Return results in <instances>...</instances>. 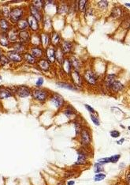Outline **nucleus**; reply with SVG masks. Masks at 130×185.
Masks as SVG:
<instances>
[{"label": "nucleus", "mask_w": 130, "mask_h": 185, "mask_svg": "<svg viewBox=\"0 0 130 185\" xmlns=\"http://www.w3.org/2000/svg\"><path fill=\"white\" fill-rule=\"evenodd\" d=\"M25 15V11L23 6H15L11 9L8 18L11 22L17 24L20 20L24 18Z\"/></svg>", "instance_id": "nucleus-1"}, {"label": "nucleus", "mask_w": 130, "mask_h": 185, "mask_svg": "<svg viewBox=\"0 0 130 185\" xmlns=\"http://www.w3.org/2000/svg\"><path fill=\"white\" fill-rule=\"evenodd\" d=\"M79 140L83 148L87 149L90 146L92 142L91 131L85 126H83L81 133L79 135Z\"/></svg>", "instance_id": "nucleus-2"}, {"label": "nucleus", "mask_w": 130, "mask_h": 185, "mask_svg": "<svg viewBox=\"0 0 130 185\" xmlns=\"http://www.w3.org/2000/svg\"><path fill=\"white\" fill-rule=\"evenodd\" d=\"M31 96L33 99L41 103H44L50 97V92L44 89H33L32 90Z\"/></svg>", "instance_id": "nucleus-3"}, {"label": "nucleus", "mask_w": 130, "mask_h": 185, "mask_svg": "<svg viewBox=\"0 0 130 185\" xmlns=\"http://www.w3.org/2000/svg\"><path fill=\"white\" fill-rule=\"evenodd\" d=\"M49 99L51 104L54 108H58V109L62 108L66 104L64 98L62 97V96H61L58 94H52L51 95H50Z\"/></svg>", "instance_id": "nucleus-4"}, {"label": "nucleus", "mask_w": 130, "mask_h": 185, "mask_svg": "<svg viewBox=\"0 0 130 185\" xmlns=\"http://www.w3.org/2000/svg\"><path fill=\"white\" fill-rule=\"evenodd\" d=\"M84 78H85V81H86L88 85H91V86H95L97 85V82L99 81V78L92 70H86L84 74Z\"/></svg>", "instance_id": "nucleus-5"}, {"label": "nucleus", "mask_w": 130, "mask_h": 185, "mask_svg": "<svg viewBox=\"0 0 130 185\" xmlns=\"http://www.w3.org/2000/svg\"><path fill=\"white\" fill-rule=\"evenodd\" d=\"M71 80H72V84L74 85L76 89H80L83 86V78L80 72L77 71H72L70 73Z\"/></svg>", "instance_id": "nucleus-6"}, {"label": "nucleus", "mask_w": 130, "mask_h": 185, "mask_svg": "<svg viewBox=\"0 0 130 185\" xmlns=\"http://www.w3.org/2000/svg\"><path fill=\"white\" fill-rule=\"evenodd\" d=\"M32 90L27 85H17L15 87V94L21 98L29 97L31 96Z\"/></svg>", "instance_id": "nucleus-7"}, {"label": "nucleus", "mask_w": 130, "mask_h": 185, "mask_svg": "<svg viewBox=\"0 0 130 185\" xmlns=\"http://www.w3.org/2000/svg\"><path fill=\"white\" fill-rule=\"evenodd\" d=\"M15 94V89L12 90L11 88L0 86V100H6L14 97Z\"/></svg>", "instance_id": "nucleus-8"}, {"label": "nucleus", "mask_w": 130, "mask_h": 185, "mask_svg": "<svg viewBox=\"0 0 130 185\" xmlns=\"http://www.w3.org/2000/svg\"><path fill=\"white\" fill-rule=\"evenodd\" d=\"M45 55H46V59L48 62L52 64L56 62L55 60V48L54 46L50 45L47 48H45Z\"/></svg>", "instance_id": "nucleus-9"}, {"label": "nucleus", "mask_w": 130, "mask_h": 185, "mask_svg": "<svg viewBox=\"0 0 130 185\" xmlns=\"http://www.w3.org/2000/svg\"><path fill=\"white\" fill-rule=\"evenodd\" d=\"M88 161V154H87V150L85 148L81 149L77 152V159L75 164L78 165H83L85 164Z\"/></svg>", "instance_id": "nucleus-10"}, {"label": "nucleus", "mask_w": 130, "mask_h": 185, "mask_svg": "<svg viewBox=\"0 0 130 185\" xmlns=\"http://www.w3.org/2000/svg\"><path fill=\"white\" fill-rule=\"evenodd\" d=\"M29 53L32 55V56H34L36 59H42V57L43 56L44 54V49H43L42 47H40V45L36 46L32 45L29 49Z\"/></svg>", "instance_id": "nucleus-11"}, {"label": "nucleus", "mask_w": 130, "mask_h": 185, "mask_svg": "<svg viewBox=\"0 0 130 185\" xmlns=\"http://www.w3.org/2000/svg\"><path fill=\"white\" fill-rule=\"evenodd\" d=\"M59 47L63 52V53L67 55L72 53L73 49V44L72 42L70 40H63L61 41Z\"/></svg>", "instance_id": "nucleus-12"}, {"label": "nucleus", "mask_w": 130, "mask_h": 185, "mask_svg": "<svg viewBox=\"0 0 130 185\" xmlns=\"http://www.w3.org/2000/svg\"><path fill=\"white\" fill-rule=\"evenodd\" d=\"M26 20H27L28 22V26H29V28L31 29L32 31L33 32L39 31V21H38L35 18H33L32 15L29 14L27 17V18H26Z\"/></svg>", "instance_id": "nucleus-13"}, {"label": "nucleus", "mask_w": 130, "mask_h": 185, "mask_svg": "<svg viewBox=\"0 0 130 185\" xmlns=\"http://www.w3.org/2000/svg\"><path fill=\"white\" fill-rule=\"evenodd\" d=\"M62 112L64 116H66L68 119H73L76 116V111L72 105L70 104H66L63 108H62Z\"/></svg>", "instance_id": "nucleus-14"}, {"label": "nucleus", "mask_w": 130, "mask_h": 185, "mask_svg": "<svg viewBox=\"0 0 130 185\" xmlns=\"http://www.w3.org/2000/svg\"><path fill=\"white\" fill-rule=\"evenodd\" d=\"M29 12H30V15H32L33 18H35L39 22L43 21V16L41 11H39V9L36 8L35 6H33L32 3L29 5Z\"/></svg>", "instance_id": "nucleus-15"}, {"label": "nucleus", "mask_w": 130, "mask_h": 185, "mask_svg": "<svg viewBox=\"0 0 130 185\" xmlns=\"http://www.w3.org/2000/svg\"><path fill=\"white\" fill-rule=\"evenodd\" d=\"M7 58L9 59V60L12 61L14 62H20L23 60V57L22 55L18 53V52H15L14 50L9 51L7 52Z\"/></svg>", "instance_id": "nucleus-16"}, {"label": "nucleus", "mask_w": 130, "mask_h": 185, "mask_svg": "<svg viewBox=\"0 0 130 185\" xmlns=\"http://www.w3.org/2000/svg\"><path fill=\"white\" fill-rule=\"evenodd\" d=\"M18 30L17 29L16 27H11L10 29L6 34H7V37H8L9 41L11 44H13V43H15V42L17 41L18 40Z\"/></svg>", "instance_id": "nucleus-17"}, {"label": "nucleus", "mask_w": 130, "mask_h": 185, "mask_svg": "<svg viewBox=\"0 0 130 185\" xmlns=\"http://www.w3.org/2000/svg\"><path fill=\"white\" fill-rule=\"evenodd\" d=\"M18 40H20V42H21L23 44H29V42L31 41V35H30V33H29L28 30L19 31Z\"/></svg>", "instance_id": "nucleus-18"}, {"label": "nucleus", "mask_w": 130, "mask_h": 185, "mask_svg": "<svg viewBox=\"0 0 130 185\" xmlns=\"http://www.w3.org/2000/svg\"><path fill=\"white\" fill-rule=\"evenodd\" d=\"M40 44L43 48H47L51 45V35L48 33H43L39 35Z\"/></svg>", "instance_id": "nucleus-19"}, {"label": "nucleus", "mask_w": 130, "mask_h": 185, "mask_svg": "<svg viewBox=\"0 0 130 185\" xmlns=\"http://www.w3.org/2000/svg\"><path fill=\"white\" fill-rule=\"evenodd\" d=\"M38 67L44 72H48L51 69V63L45 59H40L36 62Z\"/></svg>", "instance_id": "nucleus-20"}, {"label": "nucleus", "mask_w": 130, "mask_h": 185, "mask_svg": "<svg viewBox=\"0 0 130 185\" xmlns=\"http://www.w3.org/2000/svg\"><path fill=\"white\" fill-rule=\"evenodd\" d=\"M69 59H70V62L71 63L72 68L74 69V71H79L81 70V67H82V63H81V61L80 59L77 58L75 56H72Z\"/></svg>", "instance_id": "nucleus-21"}, {"label": "nucleus", "mask_w": 130, "mask_h": 185, "mask_svg": "<svg viewBox=\"0 0 130 185\" xmlns=\"http://www.w3.org/2000/svg\"><path fill=\"white\" fill-rule=\"evenodd\" d=\"M125 85L122 84V82H121L118 80H115V81L112 83L111 86H110V90L114 94H118L119 92H122V90H124Z\"/></svg>", "instance_id": "nucleus-22"}, {"label": "nucleus", "mask_w": 130, "mask_h": 185, "mask_svg": "<svg viewBox=\"0 0 130 185\" xmlns=\"http://www.w3.org/2000/svg\"><path fill=\"white\" fill-rule=\"evenodd\" d=\"M61 67H62L63 73H65L67 75H70L71 71H72V66H71V63L70 62L69 58H65L64 61L61 64Z\"/></svg>", "instance_id": "nucleus-23"}, {"label": "nucleus", "mask_w": 130, "mask_h": 185, "mask_svg": "<svg viewBox=\"0 0 130 185\" xmlns=\"http://www.w3.org/2000/svg\"><path fill=\"white\" fill-rule=\"evenodd\" d=\"M12 48L13 50L15 52H18L20 54H24L25 52H26V46L25 44H23L21 42H15L12 44Z\"/></svg>", "instance_id": "nucleus-24"}, {"label": "nucleus", "mask_w": 130, "mask_h": 185, "mask_svg": "<svg viewBox=\"0 0 130 185\" xmlns=\"http://www.w3.org/2000/svg\"><path fill=\"white\" fill-rule=\"evenodd\" d=\"M61 41H62V39L59 34L56 32H53L51 35V45L54 46V48L59 47Z\"/></svg>", "instance_id": "nucleus-25"}, {"label": "nucleus", "mask_w": 130, "mask_h": 185, "mask_svg": "<svg viewBox=\"0 0 130 185\" xmlns=\"http://www.w3.org/2000/svg\"><path fill=\"white\" fill-rule=\"evenodd\" d=\"M11 28V24L4 18H0V30L2 31V33H7Z\"/></svg>", "instance_id": "nucleus-26"}, {"label": "nucleus", "mask_w": 130, "mask_h": 185, "mask_svg": "<svg viewBox=\"0 0 130 185\" xmlns=\"http://www.w3.org/2000/svg\"><path fill=\"white\" fill-rule=\"evenodd\" d=\"M65 59V54L60 48V47L55 48V60L58 62L59 64H62V62Z\"/></svg>", "instance_id": "nucleus-27"}, {"label": "nucleus", "mask_w": 130, "mask_h": 185, "mask_svg": "<svg viewBox=\"0 0 130 185\" xmlns=\"http://www.w3.org/2000/svg\"><path fill=\"white\" fill-rule=\"evenodd\" d=\"M22 57L23 59L28 62V63H29V64L34 65L37 62V59H36L34 56H32L29 52H25L24 54H22Z\"/></svg>", "instance_id": "nucleus-28"}, {"label": "nucleus", "mask_w": 130, "mask_h": 185, "mask_svg": "<svg viewBox=\"0 0 130 185\" xmlns=\"http://www.w3.org/2000/svg\"><path fill=\"white\" fill-rule=\"evenodd\" d=\"M70 10V7L66 3H62V4H61L59 6L57 7V12H58V14L62 15L67 14Z\"/></svg>", "instance_id": "nucleus-29"}, {"label": "nucleus", "mask_w": 130, "mask_h": 185, "mask_svg": "<svg viewBox=\"0 0 130 185\" xmlns=\"http://www.w3.org/2000/svg\"><path fill=\"white\" fill-rule=\"evenodd\" d=\"M111 17L113 18H121L122 16V14H123V11H122V9L121 8V7H119V6H115V7H114V8L112 9L111 11Z\"/></svg>", "instance_id": "nucleus-30"}, {"label": "nucleus", "mask_w": 130, "mask_h": 185, "mask_svg": "<svg viewBox=\"0 0 130 185\" xmlns=\"http://www.w3.org/2000/svg\"><path fill=\"white\" fill-rule=\"evenodd\" d=\"M16 28L17 30H20V31H22V30H27L29 26H28V22L26 18L21 19V20H20L17 23Z\"/></svg>", "instance_id": "nucleus-31"}, {"label": "nucleus", "mask_w": 130, "mask_h": 185, "mask_svg": "<svg viewBox=\"0 0 130 185\" xmlns=\"http://www.w3.org/2000/svg\"><path fill=\"white\" fill-rule=\"evenodd\" d=\"M0 45L3 46V47H9L10 46V41H9L6 33H0Z\"/></svg>", "instance_id": "nucleus-32"}, {"label": "nucleus", "mask_w": 130, "mask_h": 185, "mask_svg": "<svg viewBox=\"0 0 130 185\" xmlns=\"http://www.w3.org/2000/svg\"><path fill=\"white\" fill-rule=\"evenodd\" d=\"M116 75L112 74V75H107V77L105 78V85L107 86V89H110V86H111L112 83L114 82V81L116 80Z\"/></svg>", "instance_id": "nucleus-33"}, {"label": "nucleus", "mask_w": 130, "mask_h": 185, "mask_svg": "<svg viewBox=\"0 0 130 185\" xmlns=\"http://www.w3.org/2000/svg\"><path fill=\"white\" fill-rule=\"evenodd\" d=\"M58 85L61 88H64V89H67L71 91H76L78 90V89H76L74 85H73L72 83H67V82H58Z\"/></svg>", "instance_id": "nucleus-34"}, {"label": "nucleus", "mask_w": 130, "mask_h": 185, "mask_svg": "<svg viewBox=\"0 0 130 185\" xmlns=\"http://www.w3.org/2000/svg\"><path fill=\"white\" fill-rule=\"evenodd\" d=\"M73 126H74L75 128V134H76V137H78L80 133H81V131L82 129L83 125L81 124V121L78 120H73Z\"/></svg>", "instance_id": "nucleus-35"}, {"label": "nucleus", "mask_w": 130, "mask_h": 185, "mask_svg": "<svg viewBox=\"0 0 130 185\" xmlns=\"http://www.w3.org/2000/svg\"><path fill=\"white\" fill-rule=\"evenodd\" d=\"M77 8L81 12H85L87 11V4H88V1L86 0H81V1H77Z\"/></svg>", "instance_id": "nucleus-36"}, {"label": "nucleus", "mask_w": 130, "mask_h": 185, "mask_svg": "<svg viewBox=\"0 0 130 185\" xmlns=\"http://www.w3.org/2000/svg\"><path fill=\"white\" fill-rule=\"evenodd\" d=\"M32 4L33 6H35L37 9H39V11H42L44 9V6H45V1H42V0H36V1H32Z\"/></svg>", "instance_id": "nucleus-37"}, {"label": "nucleus", "mask_w": 130, "mask_h": 185, "mask_svg": "<svg viewBox=\"0 0 130 185\" xmlns=\"http://www.w3.org/2000/svg\"><path fill=\"white\" fill-rule=\"evenodd\" d=\"M93 169H94V173H95V174H97V173H103V171H104V167H103V164H99V163L97 162L94 164Z\"/></svg>", "instance_id": "nucleus-38"}, {"label": "nucleus", "mask_w": 130, "mask_h": 185, "mask_svg": "<svg viewBox=\"0 0 130 185\" xmlns=\"http://www.w3.org/2000/svg\"><path fill=\"white\" fill-rule=\"evenodd\" d=\"M105 178H106V174L100 173L95 174L94 178H93V180H94V181H95V182H100V181L103 180Z\"/></svg>", "instance_id": "nucleus-39"}, {"label": "nucleus", "mask_w": 130, "mask_h": 185, "mask_svg": "<svg viewBox=\"0 0 130 185\" xmlns=\"http://www.w3.org/2000/svg\"><path fill=\"white\" fill-rule=\"evenodd\" d=\"M90 118H91L92 123L95 125V126H99L100 125V121H99V117L97 116L96 113L95 114H91L90 115Z\"/></svg>", "instance_id": "nucleus-40"}, {"label": "nucleus", "mask_w": 130, "mask_h": 185, "mask_svg": "<svg viewBox=\"0 0 130 185\" xmlns=\"http://www.w3.org/2000/svg\"><path fill=\"white\" fill-rule=\"evenodd\" d=\"M42 21L43 23V27L45 29H49V28L51 27V21L48 18H43Z\"/></svg>", "instance_id": "nucleus-41"}, {"label": "nucleus", "mask_w": 130, "mask_h": 185, "mask_svg": "<svg viewBox=\"0 0 130 185\" xmlns=\"http://www.w3.org/2000/svg\"><path fill=\"white\" fill-rule=\"evenodd\" d=\"M9 62H10V60L7 58V56H5V55H2L1 56V59H0V65L1 66H6V64H8Z\"/></svg>", "instance_id": "nucleus-42"}, {"label": "nucleus", "mask_w": 130, "mask_h": 185, "mask_svg": "<svg viewBox=\"0 0 130 185\" xmlns=\"http://www.w3.org/2000/svg\"><path fill=\"white\" fill-rule=\"evenodd\" d=\"M108 3H109L108 1H104V0H103V1H99L97 5L99 8L102 9V10H104V9H106L108 6Z\"/></svg>", "instance_id": "nucleus-43"}, {"label": "nucleus", "mask_w": 130, "mask_h": 185, "mask_svg": "<svg viewBox=\"0 0 130 185\" xmlns=\"http://www.w3.org/2000/svg\"><path fill=\"white\" fill-rule=\"evenodd\" d=\"M121 158V154H115L110 158V161L111 163H117Z\"/></svg>", "instance_id": "nucleus-44"}, {"label": "nucleus", "mask_w": 130, "mask_h": 185, "mask_svg": "<svg viewBox=\"0 0 130 185\" xmlns=\"http://www.w3.org/2000/svg\"><path fill=\"white\" fill-rule=\"evenodd\" d=\"M97 162L103 165V164L110 163V158H100V159H99V160L97 161Z\"/></svg>", "instance_id": "nucleus-45"}, {"label": "nucleus", "mask_w": 130, "mask_h": 185, "mask_svg": "<svg viewBox=\"0 0 130 185\" xmlns=\"http://www.w3.org/2000/svg\"><path fill=\"white\" fill-rule=\"evenodd\" d=\"M110 136H111L112 138L116 139V138L120 137L121 133H120L118 131H117V130H113V131H111L110 132Z\"/></svg>", "instance_id": "nucleus-46"}, {"label": "nucleus", "mask_w": 130, "mask_h": 185, "mask_svg": "<svg viewBox=\"0 0 130 185\" xmlns=\"http://www.w3.org/2000/svg\"><path fill=\"white\" fill-rule=\"evenodd\" d=\"M85 108H86L87 110L91 114H95L96 113V112L95 111V109L92 108L91 106H90V105H88V104H85Z\"/></svg>", "instance_id": "nucleus-47"}, {"label": "nucleus", "mask_w": 130, "mask_h": 185, "mask_svg": "<svg viewBox=\"0 0 130 185\" xmlns=\"http://www.w3.org/2000/svg\"><path fill=\"white\" fill-rule=\"evenodd\" d=\"M43 78H39L37 79V81H36V85L37 86V87H40V86H42V85H43Z\"/></svg>", "instance_id": "nucleus-48"}, {"label": "nucleus", "mask_w": 130, "mask_h": 185, "mask_svg": "<svg viewBox=\"0 0 130 185\" xmlns=\"http://www.w3.org/2000/svg\"><path fill=\"white\" fill-rule=\"evenodd\" d=\"M125 181H126V183H127V185H129L130 183V175H129V172H127L126 173V177H125Z\"/></svg>", "instance_id": "nucleus-49"}, {"label": "nucleus", "mask_w": 130, "mask_h": 185, "mask_svg": "<svg viewBox=\"0 0 130 185\" xmlns=\"http://www.w3.org/2000/svg\"><path fill=\"white\" fill-rule=\"evenodd\" d=\"M75 184V181L74 180H69L67 183H66V185H74Z\"/></svg>", "instance_id": "nucleus-50"}, {"label": "nucleus", "mask_w": 130, "mask_h": 185, "mask_svg": "<svg viewBox=\"0 0 130 185\" xmlns=\"http://www.w3.org/2000/svg\"><path fill=\"white\" fill-rule=\"evenodd\" d=\"M125 139H120L119 141H117V144H118V145H122V144L125 142Z\"/></svg>", "instance_id": "nucleus-51"}, {"label": "nucleus", "mask_w": 130, "mask_h": 185, "mask_svg": "<svg viewBox=\"0 0 130 185\" xmlns=\"http://www.w3.org/2000/svg\"><path fill=\"white\" fill-rule=\"evenodd\" d=\"M57 185H65V183H63V182H60V183H58Z\"/></svg>", "instance_id": "nucleus-52"}, {"label": "nucleus", "mask_w": 130, "mask_h": 185, "mask_svg": "<svg viewBox=\"0 0 130 185\" xmlns=\"http://www.w3.org/2000/svg\"><path fill=\"white\" fill-rule=\"evenodd\" d=\"M2 56V50H1V49H0V59H1V56Z\"/></svg>", "instance_id": "nucleus-53"}, {"label": "nucleus", "mask_w": 130, "mask_h": 185, "mask_svg": "<svg viewBox=\"0 0 130 185\" xmlns=\"http://www.w3.org/2000/svg\"><path fill=\"white\" fill-rule=\"evenodd\" d=\"M0 80H2V77L1 76H0Z\"/></svg>", "instance_id": "nucleus-54"}]
</instances>
